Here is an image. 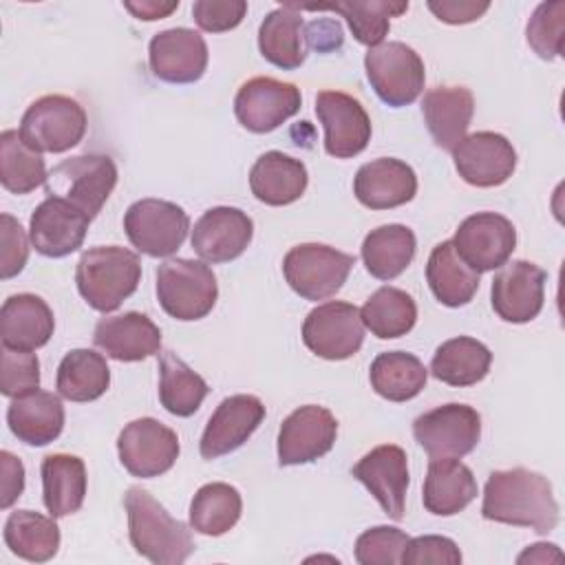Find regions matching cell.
Instances as JSON below:
<instances>
[{
	"label": "cell",
	"instance_id": "43",
	"mask_svg": "<svg viewBox=\"0 0 565 565\" xmlns=\"http://www.w3.org/2000/svg\"><path fill=\"white\" fill-rule=\"evenodd\" d=\"M46 166L40 152L29 148L18 130L0 135V183L13 194H26L46 183Z\"/></svg>",
	"mask_w": 565,
	"mask_h": 565
},
{
	"label": "cell",
	"instance_id": "39",
	"mask_svg": "<svg viewBox=\"0 0 565 565\" xmlns=\"http://www.w3.org/2000/svg\"><path fill=\"white\" fill-rule=\"evenodd\" d=\"M53 519L33 510L11 512L2 532L7 547L31 563L51 561L60 547V527Z\"/></svg>",
	"mask_w": 565,
	"mask_h": 565
},
{
	"label": "cell",
	"instance_id": "48",
	"mask_svg": "<svg viewBox=\"0 0 565 565\" xmlns=\"http://www.w3.org/2000/svg\"><path fill=\"white\" fill-rule=\"evenodd\" d=\"M29 258L26 234L11 214L0 216V278L9 280L18 276Z\"/></svg>",
	"mask_w": 565,
	"mask_h": 565
},
{
	"label": "cell",
	"instance_id": "36",
	"mask_svg": "<svg viewBox=\"0 0 565 565\" xmlns=\"http://www.w3.org/2000/svg\"><path fill=\"white\" fill-rule=\"evenodd\" d=\"M373 391L388 402H406L422 393L428 380L424 362L406 351H384L369 369Z\"/></svg>",
	"mask_w": 565,
	"mask_h": 565
},
{
	"label": "cell",
	"instance_id": "3",
	"mask_svg": "<svg viewBox=\"0 0 565 565\" xmlns=\"http://www.w3.org/2000/svg\"><path fill=\"white\" fill-rule=\"evenodd\" d=\"M141 280V260L119 245H97L86 249L75 267L79 296L95 311L110 313L130 298Z\"/></svg>",
	"mask_w": 565,
	"mask_h": 565
},
{
	"label": "cell",
	"instance_id": "45",
	"mask_svg": "<svg viewBox=\"0 0 565 565\" xmlns=\"http://www.w3.org/2000/svg\"><path fill=\"white\" fill-rule=\"evenodd\" d=\"M408 536L399 527L377 525L364 530L355 541V561L360 565H395L402 563V552Z\"/></svg>",
	"mask_w": 565,
	"mask_h": 565
},
{
	"label": "cell",
	"instance_id": "18",
	"mask_svg": "<svg viewBox=\"0 0 565 565\" xmlns=\"http://www.w3.org/2000/svg\"><path fill=\"white\" fill-rule=\"evenodd\" d=\"M207 44L201 33L174 26L152 35L148 44L150 71L168 84H192L207 68Z\"/></svg>",
	"mask_w": 565,
	"mask_h": 565
},
{
	"label": "cell",
	"instance_id": "14",
	"mask_svg": "<svg viewBox=\"0 0 565 565\" xmlns=\"http://www.w3.org/2000/svg\"><path fill=\"white\" fill-rule=\"evenodd\" d=\"M300 88L274 77L247 79L234 97V115L249 132H271L300 110Z\"/></svg>",
	"mask_w": 565,
	"mask_h": 565
},
{
	"label": "cell",
	"instance_id": "50",
	"mask_svg": "<svg viewBox=\"0 0 565 565\" xmlns=\"http://www.w3.org/2000/svg\"><path fill=\"white\" fill-rule=\"evenodd\" d=\"M428 9L435 13L437 20H441L446 24H468V22L479 20L490 9V2L428 0Z\"/></svg>",
	"mask_w": 565,
	"mask_h": 565
},
{
	"label": "cell",
	"instance_id": "1",
	"mask_svg": "<svg viewBox=\"0 0 565 565\" xmlns=\"http://www.w3.org/2000/svg\"><path fill=\"white\" fill-rule=\"evenodd\" d=\"M481 514L488 521L530 527L539 534H547L558 525V503L552 483L541 472L527 468L490 472Z\"/></svg>",
	"mask_w": 565,
	"mask_h": 565
},
{
	"label": "cell",
	"instance_id": "5",
	"mask_svg": "<svg viewBox=\"0 0 565 565\" xmlns=\"http://www.w3.org/2000/svg\"><path fill=\"white\" fill-rule=\"evenodd\" d=\"M157 298L170 318L183 322L201 320L216 305V276L201 260H166L157 267Z\"/></svg>",
	"mask_w": 565,
	"mask_h": 565
},
{
	"label": "cell",
	"instance_id": "33",
	"mask_svg": "<svg viewBox=\"0 0 565 565\" xmlns=\"http://www.w3.org/2000/svg\"><path fill=\"white\" fill-rule=\"evenodd\" d=\"M42 497L51 516L77 512L86 497V466L79 457L55 452L42 459Z\"/></svg>",
	"mask_w": 565,
	"mask_h": 565
},
{
	"label": "cell",
	"instance_id": "24",
	"mask_svg": "<svg viewBox=\"0 0 565 565\" xmlns=\"http://www.w3.org/2000/svg\"><path fill=\"white\" fill-rule=\"evenodd\" d=\"M355 199L371 210H391L408 203L417 192L415 170L399 159L380 157L355 172Z\"/></svg>",
	"mask_w": 565,
	"mask_h": 565
},
{
	"label": "cell",
	"instance_id": "41",
	"mask_svg": "<svg viewBox=\"0 0 565 565\" xmlns=\"http://www.w3.org/2000/svg\"><path fill=\"white\" fill-rule=\"evenodd\" d=\"M243 512L241 492L223 481L205 483L196 490L190 503V527L205 536L230 532Z\"/></svg>",
	"mask_w": 565,
	"mask_h": 565
},
{
	"label": "cell",
	"instance_id": "26",
	"mask_svg": "<svg viewBox=\"0 0 565 565\" xmlns=\"http://www.w3.org/2000/svg\"><path fill=\"white\" fill-rule=\"evenodd\" d=\"M55 329V318L46 300L35 294H13L0 309L2 344L18 351L44 347Z\"/></svg>",
	"mask_w": 565,
	"mask_h": 565
},
{
	"label": "cell",
	"instance_id": "4",
	"mask_svg": "<svg viewBox=\"0 0 565 565\" xmlns=\"http://www.w3.org/2000/svg\"><path fill=\"white\" fill-rule=\"evenodd\" d=\"M117 185V166L108 154L88 152L60 161L46 177L44 190L84 212L90 221L99 214Z\"/></svg>",
	"mask_w": 565,
	"mask_h": 565
},
{
	"label": "cell",
	"instance_id": "16",
	"mask_svg": "<svg viewBox=\"0 0 565 565\" xmlns=\"http://www.w3.org/2000/svg\"><path fill=\"white\" fill-rule=\"evenodd\" d=\"M338 435V422L329 408L307 404L285 417L278 430V463L300 466L324 457Z\"/></svg>",
	"mask_w": 565,
	"mask_h": 565
},
{
	"label": "cell",
	"instance_id": "47",
	"mask_svg": "<svg viewBox=\"0 0 565 565\" xmlns=\"http://www.w3.org/2000/svg\"><path fill=\"white\" fill-rule=\"evenodd\" d=\"M404 565H459L461 552L457 543L448 536L426 534L417 539H408L402 552Z\"/></svg>",
	"mask_w": 565,
	"mask_h": 565
},
{
	"label": "cell",
	"instance_id": "51",
	"mask_svg": "<svg viewBox=\"0 0 565 565\" xmlns=\"http://www.w3.org/2000/svg\"><path fill=\"white\" fill-rule=\"evenodd\" d=\"M0 508L7 510L11 508L22 490H24V466L22 461L9 452V450H2L0 452Z\"/></svg>",
	"mask_w": 565,
	"mask_h": 565
},
{
	"label": "cell",
	"instance_id": "35",
	"mask_svg": "<svg viewBox=\"0 0 565 565\" xmlns=\"http://www.w3.org/2000/svg\"><path fill=\"white\" fill-rule=\"evenodd\" d=\"M492 364L490 349L470 335L441 342L430 360V373L448 386H472L481 382Z\"/></svg>",
	"mask_w": 565,
	"mask_h": 565
},
{
	"label": "cell",
	"instance_id": "23",
	"mask_svg": "<svg viewBox=\"0 0 565 565\" xmlns=\"http://www.w3.org/2000/svg\"><path fill=\"white\" fill-rule=\"evenodd\" d=\"M90 218L62 199L46 196L31 214L29 238L38 254L62 258L84 243Z\"/></svg>",
	"mask_w": 565,
	"mask_h": 565
},
{
	"label": "cell",
	"instance_id": "28",
	"mask_svg": "<svg viewBox=\"0 0 565 565\" xmlns=\"http://www.w3.org/2000/svg\"><path fill=\"white\" fill-rule=\"evenodd\" d=\"M307 168L280 150H269L256 159L249 170L252 194L265 205H289L307 190Z\"/></svg>",
	"mask_w": 565,
	"mask_h": 565
},
{
	"label": "cell",
	"instance_id": "15",
	"mask_svg": "<svg viewBox=\"0 0 565 565\" xmlns=\"http://www.w3.org/2000/svg\"><path fill=\"white\" fill-rule=\"evenodd\" d=\"M316 115L324 128V150L335 159L360 154L371 139V117L364 106L342 90H320Z\"/></svg>",
	"mask_w": 565,
	"mask_h": 565
},
{
	"label": "cell",
	"instance_id": "54",
	"mask_svg": "<svg viewBox=\"0 0 565 565\" xmlns=\"http://www.w3.org/2000/svg\"><path fill=\"white\" fill-rule=\"evenodd\" d=\"M563 554L554 543H534L527 545L523 554H519L516 563H550V561H561Z\"/></svg>",
	"mask_w": 565,
	"mask_h": 565
},
{
	"label": "cell",
	"instance_id": "44",
	"mask_svg": "<svg viewBox=\"0 0 565 565\" xmlns=\"http://www.w3.org/2000/svg\"><path fill=\"white\" fill-rule=\"evenodd\" d=\"M565 2H541L525 26V38L532 51L543 60H554L563 53Z\"/></svg>",
	"mask_w": 565,
	"mask_h": 565
},
{
	"label": "cell",
	"instance_id": "42",
	"mask_svg": "<svg viewBox=\"0 0 565 565\" xmlns=\"http://www.w3.org/2000/svg\"><path fill=\"white\" fill-rule=\"evenodd\" d=\"M364 327L380 340L406 335L417 320V305L411 294L397 287H380L360 309Z\"/></svg>",
	"mask_w": 565,
	"mask_h": 565
},
{
	"label": "cell",
	"instance_id": "25",
	"mask_svg": "<svg viewBox=\"0 0 565 565\" xmlns=\"http://www.w3.org/2000/svg\"><path fill=\"white\" fill-rule=\"evenodd\" d=\"M93 342L113 360L139 362L161 349L159 327L139 311L106 316L97 322Z\"/></svg>",
	"mask_w": 565,
	"mask_h": 565
},
{
	"label": "cell",
	"instance_id": "29",
	"mask_svg": "<svg viewBox=\"0 0 565 565\" xmlns=\"http://www.w3.org/2000/svg\"><path fill=\"white\" fill-rule=\"evenodd\" d=\"M477 497L472 470L455 457L430 459L424 479V508L437 516H452L468 508Z\"/></svg>",
	"mask_w": 565,
	"mask_h": 565
},
{
	"label": "cell",
	"instance_id": "53",
	"mask_svg": "<svg viewBox=\"0 0 565 565\" xmlns=\"http://www.w3.org/2000/svg\"><path fill=\"white\" fill-rule=\"evenodd\" d=\"M124 7L137 18V20H161L168 18L177 7L179 0H170V2H157V0H141V2H124Z\"/></svg>",
	"mask_w": 565,
	"mask_h": 565
},
{
	"label": "cell",
	"instance_id": "27",
	"mask_svg": "<svg viewBox=\"0 0 565 565\" xmlns=\"http://www.w3.org/2000/svg\"><path fill=\"white\" fill-rule=\"evenodd\" d=\"M422 113L433 141L452 152L472 121L475 97L466 86H435L426 90Z\"/></svg>",
	"mask_w": 565,
	"mask_h": 565
},
{
	"label": "cell",
	"instance_id": "9",
	"mask_svg": "<svg viewBox=\"0 0 565 565\" xmlns=\"http://www.w3.org/2000/svg\"><path fill=\"white\" fill-rule=\"evenodd\" d=\"M124 230L132 247L152 258L174 254L190 230L185 210L163 199L135 201L124 214Z\"/></svg>",
	"mask_w": 565,
	"mask_h": 565
},
{
	"label": "cell",
	"instance_id": "40",
	"mask_svg": "<svg viewBox=\"0 0 565 565\" xmlns=\"http://www.w3.org/2000/svg\"><path fill=\"white\" fill-rule=\"evenodd\" d=\"M207 393L210 386L196 371H192L174 351H161L159 402L168 413L177 417H190L199 411Z\"/></svg>",
	"mask_w": 565,
	"mask_h": 565
},
{
	"label": "cell",
	"instance_id": "2",
	"mask_svg": "<svg viewBox=\"0 0 565 565\" xmlns=\"http://www.w3.org/2000/svg\"><path fill=\"white\" fill-rule=\"evenodd\" d=\"M128 536L137 554L157 565H181L194 552L188 525L174 516L143 488H128L124 494Z\"/></svg>",
	"mask_w": 565,
	"mask_h": 565
},
{
	"label": "cell",
	"instance_id": "17",
	"mask_svg": "<svg viewBox=\"0 0 565 565\" xmlns=\"http://www.w3.org/2000/svg\"><path fill=\"white\" fill-rule=\"evenodd\" d=\"M545 280L547 274L530 260H512L499 267L490 289L494 313L514 324L534 320L543 309Z\"/></svg>",
	"mask_w": 565,
	"mask_h": 565
},
{
	"label": "cell",
	"instance_id": "8",
	"mask_svg": "<svg viewBox=\"0 0 565 565\" xmlns=\"http://www.w3.org/2000/svg\"><path fill=\"white\" fill-rule=\"evenodd\" d=\"M364 71L375 95L393 108L413 104L424 90V62L419 53L404 42H382L369 49Z\"/></svg>",
	"mask_w": 565,
	"mask_h": 565
},
{
	"label": "cell",
	"instance_id": "12",
	"mask_svg": "<svg viewBox=\"0 0 565 565\" xmlns=\"http://www.w3.org/2000/svg\"><path fill=\"white\" fill-rule=\"evenodd\" d=\"M305 347L324 360H347L364 342L360 309L351 302L329 300L311 309L302 324Z\"/></svg>",
	"mask_w": 565,
	"mask_h": 565
},
{
	"label": "cell",
	"instance_id": "11",
	"mask_svg": "<svg viewBox=\"0 0 565 565\" xmlns=\"http://www.w3.org/2000/svg\"><path fill=\"white\" fill-rule=\"evenodd\" d=\"M177 433L154 417H139L126 424L117 437L121 466L139 479L168 472L179 457Z\"/></svg>",
	"mask_w": 565,
	"mask_h": 565
},
{
	"label": "cell",
	"instance_id": "52",
	"mask_svg": "<svg viewBox=\"0 0 565 565\" xmlns=\"http://www.w3.org/2000/svg\"><path fill=\"white\" fill-rule=\"evenodd\" d=\"M307 31V44L318 49V51H331V49H340L342 44V29L338 24V20H316L309 26H305Z\"/></svg>",
	"mask_w": 565,
	"mask_h": 565
},
{
	"label": "cell",
	"instance_id": "7",
	"mask_svg": "<svg viewBox=\"0 0 565 565\" xmlns=\"http://www.w3.org/2000/svg\"><path fill=\"white\" fill-rule=\"evenodd\" d=\"M355 256L331 245L302 243L291 247L282 260L287 285L305 300H324L342 289Z\"/></svg>",
	"mask_w": 565,
	"mask_h": 565
},
{
	"label": "cell",
	"instance_id": "37",
	"mask_svg": "<svg viewBox=\"0 0 565 565\" xmlns=\"http://www.w3.org/2000/svg\"><path fill=\"white\" fill-rule=\"evenodd\" d=\"M294 4V2H291ZM298 11H335L340 13L353 33V38L360 44H366L369 49L382 44L391 29V18L402 15L408 9V2H395V0H347L335 4H294Z\"/></svg>",
	"mask_w": 565,
	"mask_h": 565
},
{
	"label": "cell",
	"instance_id": "19",
	"mask_svg": "<svg viewBox=\"0 0 565 565\" xmlns=\"http://www.w3.org/2000/svg\"><path fill=\"white\" fill-rule=\"evenodd\" d=\"M452 159L459 177L477 188L501 185L516 168V150L503 135L492 130L463 137L452 148Z\"/></svg>",
	"mask_w": 565,
	"mask_h": 565
},
{
	"label": "cell",
	"instance_id": "20",
	"mask_svg": "<svg viewBox=\"0 0 565 565\" xmlns=\"http://www.w3.org/2000/svg\"><path fill=\"white\" fill-rule=\"evenodd\" d=\"M351 475L364 483L391 519H404L408 490V459L404 448L395 444L375 446L351 468Z\"/></svg>",
	"mask_w": 565,
	"mask_h": 565
},
{
	"label": "cell",
	"instance_id": "34",
	"mask_svg": "<svg viewBox=\"0 0 565 565\" xmlns=\"http://www.w3.org/2000/svg\"><path fill=\"white\" fill-rule=\"evenodd\" d=\"M417 241L411 227L388 223L371 230L362 241V260L377 280L397 278L415 258Z\"/></svg>",
	"mask_w": 565,
	"mask_h": 565
},
{
	"label": "cell",
	"instance_id": "10",
	"mask_svg": "<svg viewBox=\"0 0 565 565\" xmlns=\"http://www.w3.org/2000/svg\"><path fill=\"white\" fill-rule=\"evenodd\" d=\"M413 435L430 459H459L477 448L481 437V415L468 404H444L422 413L413 422Z\"/></svg>",
	"mask_w": 565,
	"mask_h": 565
},
{
	"label": "cell",
	"instance_id": "31",
	"mask_svg": "<svg viewBox=\"0 0 565 565\" xmlns=\"http://www.w3.org/2000/svg\"><path fill=\"white\" fill-rule=\"evenodd\" d=\"M7 424L22 444L46 446L57 439L64 428L62 399L49 391L13 397L7 408Z\"/></svg>",
	"mask_w": 565,
	"mask_h": 565
},
{
	"label": "cell",
	"instance_id": "13",
	"mask_svg": "<svg viewBox=\"0 0 565 565\" xmlns=\"http://www.w3.org/2000/svg\"><path fill=\"white\" fill-rule=\"evenodd\" d=\"M457 254L479 274L499 269L516 247V230L497 212H477L463 218L455 232Z\"/></svg>",
	"mask_w": 565,
	"mask_h": 565
},
{
	"label": "cell",
	"instance_id": "32",
	"mask_svg": "<svg viewBox=\"0 0 565 565\" xmlns=\"http://www.w3.org/2000/svg\"><path fill=\"white\" fill-rule=\"evenodd\" d=\"M426 280L433 296L446 307L468 305L479 289V271L457 254L452 241L433 247L426 263Z\"/></svg>",
	"mask_w": 565,
	"mask_h": 565
},
{
	"label": "cell",
	"instance_id": "21",
	"mask_svg": "<svg viewBox=\"0 0 565 565\" xmlns=\"http://www.w3.org/2000/svg\"><path fill=\"white\" fill-rule=\"evenodd\" d=\"M265 419V406L254 395H230L225 397L201 435V457L203 459H218L236 448H241L252 433Z\"/></svg>",
	"mask_w": 565,
	"mask_h": 565
},
{
	"label": "cell",
	"instance_id": "6",
	"mask_svg": "<svg viewBox=\"0 0 565 565\" xmlns=\"http://www.w3.org/2000/svg\"><path fill=\"white\" fill-rule=\"evenodd\" d=\"M86 110L66 95H44L22 115L20 137L35 152H66L86 135Z\"/></svg>",
	"mask_w": 565,
	"mask_h": 565
},
{
	"label": "cell",
	"instance_id": "38",
	"mask_svg": "<svg viewBox=\"0 0 565 565\" xmlns=\"http://www.w3.org/2000/svg\"><path fill=\"white\" fill-rule=\"evenodd\" d=\"M57 393L68 402H93L110 386V369L106 358L93 349L68 351L55 377Z\"/></svg>",
	"mask_w": 565,
	"mask_h": 565
},
{
	"label": "cell",
	"instance_id": "49",
	"mask_svg": "<svg viewBox=\"0 0 565 565\" xmlns=\"http://www.w3.org/2000/svg\"><path fill=\"white\" fill-rule=\"evenodd\" d=\"M245 13V0H196L192 4L194 22L207 33H223L238 26Z\"/></svg>",
	"mask_w": 565,
	"mask_h": 565
},
{
	"label": "cell",
	"instance_id": "30",
	"mask_svg": "<svg viewBox=\"0 0 565 565\" xmlns=\"http://www.w3.org/2000/svg\"><path fill=\"white\" fill-rule=\"evenodd\" d=\"M258 49L269 64L282 71H294L307 60L305 22L291 2L265 15L258 26Z\"/></svg>",
	"mask_w": 565,
	"mask_h": 565
},
{
	"label": "cell",
	"instance_id": "22",
	"mask_svg": "<svg viewBox=\"0 0 565 565\" xmlns=\"http://www.w3.org/2000/svg\"><path fill=\"white\" fill-rule=\"evenodd\" d=\"M254 236L252 218L230 205L210 207L192 230V249L205 263H230L238 258Z\"/></svg>",
	"mask_w": 565,
	"mask_h": 565
},
{
	"label": "cell",
	"instance_id": "46",
	"mask_svg": "<svg viewBox=\"0 0 565 565\" xmlns=\"http://www.w3.org/2000/svg\"><path fill=\"white\" fill-rule=\"evenodd\" d=\"M2 373L0 391L7 397H20L38 391L40 386V360L33 351H18L2 344Z\"/></svg>",
	"mask_w": 565,
	"mask_h": 565
}]
</instances>
